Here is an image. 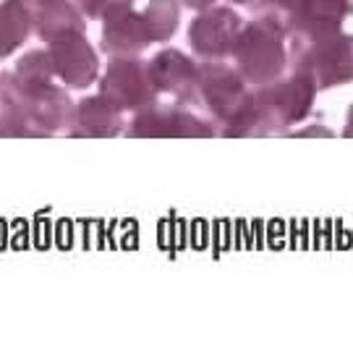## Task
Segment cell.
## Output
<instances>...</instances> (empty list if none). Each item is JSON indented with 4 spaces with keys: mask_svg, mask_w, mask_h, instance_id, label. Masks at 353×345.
Wrapping results in <instances>:
<instances>
[{
    "mask_svg": "<svg viewBox=\"0 0 353 345\" xmlns=\"http://www.w3.org/2000/svg\"><path fill=\"white\" fill-rule=\"evenodd\" d=\"M199 100L214 115V131L223 136H259L254 94L236 65L207 61L199 65Z\"/></svg>",
    "mask_w": 353,
    "mask_h": 345,
    "instance_id": "cell-1",
    "label": "cell"
},
{
    "mask_svg": "<svg viewBox=\"0 0 353 345\" xmlns=\"http://www.w3.org/2000/svg\"><path fill=\"white\" fill-rule=\"evenodd\" d=\"M285 42V26L275 13H262L256 21L241 26L230 55L243 81L262 87L283 76L290 63Z\"/></svg>",
    "mask_w": 353,
    "mask_h": 345,
    "instance_id": "cell-2",
    "label": "cell"
},
{
    "mask_svg": "<svg viewBox=\"0 0 353 345\" xmlns=\"http://www.w3.org/2000/svg\"><path fill=\"white\" fill-rule=\"evenodd\" d=\"M314 81L303 71H293L288 79H275L252 92L256 115H259V136L270 131H285V128L301 123L312 113L316 100Z\"/></svg>",
    "mask_w": 353,
    "mask_h": 345,
    "instance_id": "cell-3",
    "label": "cell"
},
{
    "mask_svg": "<svg viewBox=\"0 0 353 345\" xmlns=\"http://www.w3.org/2000/svg\"><path fill=\"white\" fill-rule=\"evenodd\" d=\"M293 71H303L316 90H332L353 81V34H327L314 42L293 45L288 52Z\"/></svg>",
    "mask_w": 353,
    "mask_h": 345,
    "instance_id": "cell-4",
    "label": "cell"
},
{
    "mask_svg": "<svg viewBox=\"0 0 353 345\" xmlns=\"http://www.w3.org/2000/svg\"><path fill=\"white\" fill-rule=\"evenodd\" d=\"M100 94L108 103L123 110H141L154 103V90L150 84L147 63H141L134 55H115L110 65L105 68L100 81Z\"/></svg>",
    "mask_w": 353,
    "mask_h": 345,
    "instance_id": "cell-5",
    "label": "cell"
},
{
    "mask_svg": "<svg viewBox=\"0 0 353 345\" xmlns=\"http://www.w3.org/2000/svg\"><path fill=\"white\" fill-rule=\"evenodd\" d=\"M348 13H353V0H301L296 8L278 19L285 26V34L293 48L341 32V24Z\"/></svg>",
    "mask_w": 353,
    "mask_h": 345,
    "instance_id": "cell-6",
    "label": "cell"
},
{
    "mask_svg": "<svg viewBox=\"0 0 353 345\" xmlns=\"http://www.w3.org/2000/svg\"><path fill=\"white\" fill-rule=\"evenodd\" d=\"M243 19L230 6H210L204 8L189 26V45L194 55L204 61H223L233 50Z\"/></svg>",
    "mask_w": 353,
    "mask_h": 345,
    "instance_id": "cell-7",
    "label": "cell"
},
{
    "mask_svg": "<svg viewBox=\"0 0 353 345\" xmlns=\"http://www.w3.org/2000/svg\"><path fill=\"white\" fill-rule=\"evenodd\" d=\"M48 45H50L48 58H50L52 74L61 79L65 87L84 90L97 79L100 58H97V52L92 50L84 32H79V29L65 32V34H61V37L48 42Z\"/></svg>",
    "mask_w": 353,
    "mask_h": 345,
    "instance_id": "cell-8",
    "label": "cell"
},
{
    "mask_svg": "<svg viewBox=\"0 0 353 345\" xmlns=\"http://www.w3.org/2000/svg\"><path fill=\"white\" fill-rule=\"evenodd\" d=\"M100 19L102 26V48L110 55H139L152 37L144 24V16L134 11V0H105Z\"/></svg>",
    "mask_w": 353,
    "mask_h": 345,
    "instance_id": "cell-9",
    "label": "cell"
},
{
    "mask_svg": "<svg viewBox=\"0 0 353 345\" xmlns=\"http://www.w3.org/2000/svg\"><path fill=\"white\" fill-rule=\"evenodd\" d=\"M150 84L154 92H163L176 103H196L199 100V65L176 48L160 50L147 65Z\"/></svg>",
    "mask_w": 353,
    "mask_h": 345,
    "instance_id": "cell-10",
    "label": "cell"
},
{
    "mask_svg": "<svg viewBox=\"0 0 353 345\" xmlns=\"http://www.w3.org/2000/svg\"><path fill=\"white\" fill-rule=\"evenodd\" d=\"M128 131L131 136H214L217 134L212 123L202 121L186 107L157 103H150L147 107L137 110Z\"/></svg>",
    "mask_w": 353,
    "mask_h": 345,
    "instance_id": "cell-11",
    "label": "cell"
},
{
    "mask_svg": "<svg viewBox=\"0 0 353 345\" xmlns=\"http://www.w3.org/2000/svg\"><path fill=\"white\" fill-rule=\"evenodd\" d=\"M32 13V26L45 42L58 39L65 32H84V13L71 0H39L26 6Z\"/></svg>",
    "mask_w": 353,
    "mask_h": 345,
    "instance_id": "cell-12",
    "label": "cell"
},
{
    "mask_svg": "<svg viewBox=\"0 0 353 345\" xmlns=\"http://www.w3.org/2000/svg\"><path fill=\"white\" fill-rule=\"evenodd\" d=\"M71 118H74V131L79 136H115L123 128L121 110L113 107L102 94L76 105Z\"/></svg>",
    "mask_w": 353,
    "mask_h": 345,
    "instance_id": "cell-13",
    "label": "cell"
},
{
    "mask_svg": "<svg viewBox=\"0 0 353 345\" xmlns=\"http://www.w3.org/2000/svg\"><path fill=\"white\" fill-rule=\"evenodd\" d=\"M32 26V13L24 0L0 3V58H8L16 48L24 45Z\"/></svg>",
    "mask_w": 353,
    "mask_h": 345,
    "instance_id": "cell-14",
    "label": "cell"
},
{
    "mask_svg": "<svg viewBox=\"0 0 353 345\" xmlns=\"http://www.w3.org/2000/svg\"><path fill=\"white\" fill-rule=\"evenodd\" d=\"M141 16H144V24H147L152 42H168L181 24L178 0H150V6L144 8Z\"/></svg>",
    "mask_w": 353,
    "mask_h": 345,
    "instance_id": "cell-15",
    "label": "cell"
},
{
    "mask_svg": "<svg viewBox=\"0 0 353 345\" xmlns=\"http://www.w3.org/2000/svg\"><path fill=\"white\" fill-rule=\"evenodd\" d=\"M102 6H105V0H76V8L89 19H100Z\"/></svg>",
    "mask_w": 353,
    "mask_h": 345,
    "instance_id": "cell-16",
    "label": "cell"
},
{
    "mask_svg": "<svg viewBox=\"0 0 353 345\" xmlns=\"http://www.w3.org/2000/svg\"><path fill=\"white\" fill-rule=\"evenodd\" d=\"M214 3H217V0H183V6H189L194 11H204V8H210Z\"/></svg>",
    "mask_w": 353,
    "mask_h": 345,
    "instance_id": "cell-17",
    "label": "cell"
},
{
    "mask_svg": "<svg viewBox=\"0 0 353 345\" xmlns=\"http://www.w3.org/2000/svg\"><path fill=\"white\" fill-rule=\"evenodd\" d=\"M345 136H353V105L348 110V118H345Z\"/></svg>",
    "mask_w": 353,
    "mask_h": 345,
    "instance_id": "cell-18",
    "label": "cell"
},
{
    "mask_svg": "<svg viewBox=\"0 0 353 345\" xmlns=\"http://www.w3.org/2000/svg\"><path fill=\"white\" fill-rule=\"evenodd\" d=\"M228 3H236V6H254V0H228Z\"/></svg>",
    "mask_w": 353,
    "mask_h": 345,
    "instance_id": "cell-19",
    "label": "cell"
},
{
    "mask_svg": "<svg viewBox=\"0 0 353 345\" xmlns=\"http://www.w3.org/2000/svg\"><path fill=\"white\" fill-rule=\"evenodd\" d=\"M0 90H3V76H0Z\"/></svg>",
    "mask_w": 353,
    "mask_h": 345,
    "instance_id": "cell-20",
    "label": "cell"
},
{
    "mask_svg": "<svg viewBox=\"0 0 353 345\" xmlns=\"http://www.w3.org/2000/svg\"><path fill=\"white\" fill-rule=\"evenodd\" d=\"M0 3H6V0H0Z\"/></svg>",
    "mask_w": 353,
    "mask_h": 345,
    "instance_id": "cell-21",
    "label": "cell"
}]
</instances>
